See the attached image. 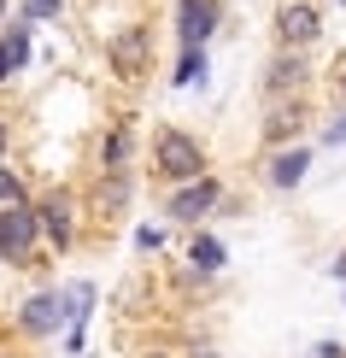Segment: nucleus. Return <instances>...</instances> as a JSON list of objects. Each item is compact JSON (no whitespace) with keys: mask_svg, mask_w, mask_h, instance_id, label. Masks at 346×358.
Segmentation results:
<instances>
[{"mask_svg":"<svg viewBox=\"0 0 346 358\" xmlns=\"http://www.w3.org/2000/svg\"><path fill=\"white\" fill-rule=\"evenodd\" d=\"M153 165L164 182H200V176H212L206 171V147L188 136V129H159V141H153Z\"/></svg>","mask_w":346,"mask_h":358,"instance_id":"obj_1","label":"nucleus"},{"mask_svg":"<svg viewBox=\"0 0 346 358\" xmlns=\"http://www.w3.org/2000/svg\"><path fill=\"white\" fill-rule=\"evenodd\" d=\"M106 65H112V77L141 83L147 71H153V29H141V24L112 29V41H106Z\"/></svg>","mask_w":346,"mask_h":358,"instance_id":"obj_2","label":"nucleus"},{"mask_svg":"<svg viewBox=\"0 0 346 358\" xmlns=\"http://www.w3.org/2000/svg\"><path fill=\"white\" fill-rule=\"evenodd\" d=\"M36 235H41V212L36 206H0V259L6 264H29Z\"/></svg>","mask_w":346,"mask_h":358,"instance_id":"obj_3","label":"nucleus"},{"mask_svg":"<svg viewBox=\"0 0 346 358\" xmlns=\"http://www.w3.org/2000/svg\"><path fill=\"white\" fill-rule=\"evenodd\" d=\"M305 77H311L305 53H299V48H282L276 59H270V71H264V94H270V100H299Z\"/></svg>","mask_w":346,"mask_h":358,"instance_id":"obj_4","label":"nucleus"},{"mask_svg":"<svg viewBox=\"0 0 346 358\" xmlns=\"http://www.w3.org/2000/svg\"><path fill=\"white\" fill-rule=\"evenodd\" d=\"M276 36H282V48H299V53H305L311 41L323 36V18H317V6H311V0H288V6L276 12Z\"/></svg>","mask_w":346,"mask_h":358,"instance_id":"obj_5","label":"nucleus"},{"mask_svg":"<svg viewBox=\"0 0 346 358\" xmlns=\"http://www.w3.org/2000/svg\"><path fill=\"white\" fill-rule=\"evenodd\" d=\"M217 0H182V12H176V29H182V53H206V41H212L217 29Z\"/></svg>","mask_w":346,"mask_h":358,"instance_id":"obj_6","label":"nucleus"},{"mask_svg":"<svg viewBox=\"0 0 346 358\" xmlns=\"http://www.w3.org/2000/svg\"><path fill=\"white\" fill-rule=\"evenodd\" d=\"M217 200H223L217 176H200V182H182V188L171 194V217H176V223H200V217L212 212Z\"/></svg>","mask_w":346,"mask_h":358,"instance_id":"obj_7","label":"nucleus"},{"mask_svg":"<svg viewBox=\"0 0 346 358\" xmlns=\"http://www.w3.org/2000/svg\"><path fill=\"white\" fill-rule=\"evenodd\" d=\"M36 212H41V235H48L59 252L77 241V206H71V194H48V200H41Z\"/></svg>","mask_w":346,"mask_h":358,"instance_id":"obj_8","label":"nucleus"},{"mask_svg":"<svg viewBox=\"0 0 346 358\" xmlns=\"http://www.w3.org/2000/svg\"><path fill=\"white\" fill-rule=\"evenodd\" d=\"M59 323H71L65 294H36V300H24V311H18V329L24 335H53Z\"/></svg>","mask_w":346,"mask_h":358,"instance_id":"obj_9","label":"nucleus"},{"mask_svg":"<svg viewBox=\"0 0 346 358\" xmlns=\"http://www.w3.org/2000/svg\"><path fill=\"white\" fill-rule=\"evenodd\" d=\"M299 129H305V106H299V100H270V112H264V141H294Z\"/></svg>","mask_w":346,"mask_h":358,"instance_id":"obj_10","label":"nucleus"},{"mask_svg":"<svg viewBox=\"0 0 346 358\" xmlns=\"http://www.w3.org/2000/svg\"><path fill=\"white\" fill-rule=\"evenodd\" d=\"M311 171V153L294 147V153H276L270 159V188H299V176Z\"/></svg>","mask_w":346,"mask_h":358,"instance_id":"obj_11","label":"nucleus"},{"mask_svg":"<svg viewBox=\"0 0 346 358\" xmlns=\"http://www.w3.org/2000/svg\"><path fill=\"white\" fill-rule=\"evenodd\" d=\"M188 264H194L200 276H217V271H223V241H217V235H194Z\"/></svg>","mask_w":346,"mask_h":358,"instance_id":"obj_12","label":"nucleus"},{"mask_svg":"<svg viewBox=\"0 0 346 358\" xmlns=\"http://www.w3.org/2000/svg\"><path fill=\"white\" fill-rule=\"evenodd\" d=\"M129 147H135L129 124H112V136L100 141V165H106V171H124V165H129Z\"/></svg>","mask_w":346,"mask_h":358,"instance_id":"obj_13","label":"nucleus"},{"mask_svg":"<svg viewBox=\"0 0 346 358\" xmlns=\"http://www.w3.org/2000/svg\"><path fill=\"white\" fill-rule=\"evenodd\" d=\"M24 59H29V29H6V36H0V83H6Z\"/></svg>","mask_w":346,"mask_h":358,"instance_id":"obj_14","label":"nucleus"},{"mask_svg":"<svg viewBox=\"0 0 346 358\" xmlns=\"http://www.w3.org/2000/svg\"><path fill=\"white\" fill-rule=\"evenodd\" d=\"M94 200L106 206V212H117V206L129 200V171H106V176H100V188H94Z\"/></svg>","mask_w":346,"mask_h":358,"instance_id":"obj_15","label":"nucleus"},{"mask_svg":"<svg viewBox=\"0 0 346 358\" xmlns=\"http://www.w3.org/2000/svg\"><path fill=\"white\" fill-rule=\"evenodd\" d=\"M206 71H212V65H206V53H182V71H176V83L194 88V83H206Z\"/></svg>","mask_w":346,"mask_h":358,"instance_id":"obj_16","label":"nucleus"},{"mask_svg":"<svg viewBox=\"0 0 346 358\" xmlns=\"http://www.w3.org/2000/svg\"><path fill=\"white\" fill-rule=\"evenodd\" d=\"M0 206H24V188H18L12 171H0Z\"/></svg>","mask_w":346,"mask_h":358,"instance_id":"obj_17","label":"nucleus"},{"mask_svg":"<svg viewBox=\"0 0 346 358\" xmlns=\"http://www.w3.org/2000/svg\"><path fill=\"white\" fill-rule=\"evenodd\" d=\"M135 247H141V252H159V247H164V229H135Z\"/></svg>","mask_w":346,"mask_h":358,"instance_id":"obj_18","label":"nucleus"},{"mask_svg":"<svg viewBox=\"0 0 346 358\" xmlns=\"http://www.w3.org/2000/svg\"><path fill=\"white\" fill-rule=\"evenodd\" d=\"M323 141H329V147H346V112L335 117V124H329V136H323Z\"/></svg>","mask_w":346,"mask_h":358,"instance_id":"obj_19","label":"nucleus"},{"mask_svg":"<svg viewBox=\"0 0 346 358\" xmlns=\"http://www.w3.org/2000/svg\"><path fill=\"white\" fill-rule=\"evenodd\" d=\"M311 358H346V347H340V341H317V347H311Z\"/></svg>","mask_w":346,"mask_h":358,"instance_id":"obj_20","label":"nucleus"},{"mask_svg":"<svg viewBox=\"0 0 346 358\" xmlns=\"http://www.w3.org/2000/svg\"><path fill=\"white\" fill-rule=\"evenodd\" d=\"M29 18H59V0H29Z\"/></svg>","mask_w":346,"mask_h":358,"instance_id":"obj_21","label":"nucleus"},{"mask_svg":"<svg viewBox=\"0 0 346 358\" xmlns=\"http://www.w3.org/2000/svg\"><path fill=\"white\" fill-rule=\"evenodd\" d=\"M335 88H340V100H346V59L335 65Z\"/></svg>","mask_w":346,"mask_h":358,"instance_id":"obj_22","label":"nucleus"},{"mask_svg":"<svg viewBox=\"0 0 346 358\" xmlns=\"http://www.w3.org/2000/svg\"><path fill=\"white\" fill-rule=\"evenodd\" d=\"M335 276H340V282H346V252H340V259H335Z\"/></svg>","mask_w":346,"mask_h":358,"instance_id":"obj_23","label":"nucleus"},{"mask_svg":"<svg viewBox=\"0 0 346 358\" xmlns=\"http://www.w3.org/2000/svg\"><path fill=\"white\" fill-rule=\"evenodd\" d=\"M0 153H6V124H0Z\"/></svg>","mask_w":346,"mask_h":358,"instance_id":"obj_24","label":"nucleus"},{"mask_svg":"<svg viewBox=\"0 0 346 358\" xmlns=\"http://www.w3.org/2000/svg\"><path fill=\"white\" fill-rule=\"evenodd\" d=\"M147 358H171V352H147Z\"/></svg>","mask_w":346,"mask_h":358,"instance_id":"obj_25","label":"nucleus"},{"mask_svg":"<svg viewBox=\"0 0 346 358\" xmlns=\"http://www.w3.org/2000/svg\"><path fill=\"white\" fill-rule=\"evenodd\" d=\"M200 358H217V352H200Z\"/></svg>","mask_w":346,"mask_h":358,"instance_id":"obj_26","label":"nucleus"},{"mask_svg":"<svg viewBox=\"0 0 346 358\" xmlns=\"http://www.w3.org/2000/svg\"><path fill=\"white\" fill-rule=\"evenodd\" d=\"M0 12H6V0H0Z\"/></svg>","mask_w":346,"mask_h":358,"instance_id":"obj_27","label":"nucleus"},{"mask_svg":"<svg viewBox=\"0 0 346 358\" xmlns=\"http://www.w3.org/2000/svg\"><path fill=\"white\" fill-rule=\"evenodd\" d=\"M0 358H12V352H0Z\"/></svg>","mask_w":346,"mask_h":358,"instance_id":"obj_28","label":"nucleus"}]
</instances>
